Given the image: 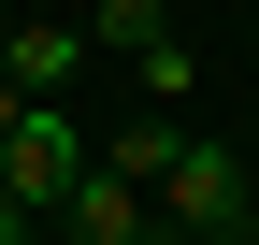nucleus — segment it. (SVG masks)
<instances>
[{
  "mask_svg": "<svg viewBox=\"0 0 259 245\" xmlns=\"http://www.w3.org/2000/svg\"><path fill=\"white\" fill-rule=\"evenodd\" d=\"M245 188H259V173L231 159V144H202V130H187V159L158 173V217H173V231H202V245H216V231L245 245Z\"/></svg>",
  "mask_w": 259,
  "mask_h": 245,
  "instance_id": "obj_1",
  "label": "nucleus"
},
{
  "mask_svg": "<svg viewBox=\"0 0 259 245\" xmlns=\"http://www.w3.org/2000/svg\"><path fill=\"white\" fill-rule=\"evenodd\" d=\"M0 173H15V202H29V217H58V202H72V188H87L101 159H87V130H72L58 101H29V130L0 144Z\"/></svg>",
  "mask_w": 259,
  "mask_h": 245,
  "instance_id": "obj_2",
  "label": "nucleus"
},
{
  "mask_svg": "<svg viewBox=\"0 0 259 245\" xmlns=\"http://www.w3.org/2000/svg\"><path fill=\"white\" fill-rule=\"evenodd\" d=\"M0 72H15L29 101H58V87L87 72V29H58V15H29V29H0Z\"/></svg>",
  "mask_w": 259,
  "mask_h": 245,
  "instance_id": "obj_3",
  "label": "nucleus"
},
{
  "mask_svg": "<svg viewBox=\"0 0 259 245\" xmlns=\"http://www.w3.org/2000/svg\"><path fill=\"white\" fill-rule=\"evenodd\" d=\"M173 159H187V130H173V115H115V144H101V173H130L144 202H158V173H173Z\"/></svg>",
  "mask_w": 259,
  "mask_h": 245,
  "instance_id": "obj_4",
  "label": "nucleus"
},
{
  "mask_svg": "<svg viewBox=\"0 0 259 245\" xmlns=\"http://www.w3.org/2000/svg\"><path fill=\"white\" fill-rule=\"evenodd\" d=\"M87 29H101L115 58H144V44H173V15H158V0H87Z\"/></svg>",
  "mask_w": 259,
  "mask_h": 245,
  "instance_id": "obj_5",
  "label": "nucleus"
},
{
  "mask_svg": "<svg viewBox=\"0 0 259 245\" xmlns=\"http://www.w3.org/2000/svg\"><path fill=\"white\" fill-rule=\"evenodd\" d=\"M130 72H144V101H158V115H173V101H202V58H187V44H144Z\"/></svg>",
  "mask_w": 259,
  "mask_h": 245,
  "instance_id": "obj_6",
  "label": "nucleus"
},
{
  "mask_svg": "<svg viewBox=\"0 0 259 245\" xmlns=\"http://www.w3.org/2000/svg\"><path fill=\"white\" fill-rule=\"evenodd\" d=\"M15 130H29V87H15V72H0V144H15Z\"/></svg>",
  "mask_w": 259,
  "mask_h": 245,
  "instance_id": "obj_7",
  "label": "nucleus"
},
{
  "mask_svg": "<svg viewBox=\"0 0 259 245\" xmlns=\"http://www.w3.org/2000/svg\"><path fill=\"white\" fill-rule=\"evenodd\" d=\"M0 245H29V202H15V173H0Z\"/></svg>",
  "mask_w": 259,
  "mask_h": 245,
  "instance_id": "obj_8",
  "label": "nucleus"
},
{
  "mask_svg": "<svg viewBox=\"0 0 259 245\" xmlns=\"http://www.w3.org/2000/svg\"><path fill=\"white\" fill-rule=\"evenodd\" d=\"M245 245H259V188H245Z\"/></svg>",
  "mask_w": 259,
  "mask_h": 245,
  "instance_id": "obj_9",
  "label": "nucleus"
},
{
  "mask_svg": "<svg viewBox=\"0 0 259 245\" xmlns=\"http://www.w3.org/2000/svg\"><path fill=\"white\" fill-rule=\"evenodd\" d=\"M216 245H231V231H216Z\"/></svg>",
  "mask_w": 259,
  "mask_h": 245,
  "instance_id": "obj_10",
  "label": "nucleus"
}]
</instances>
